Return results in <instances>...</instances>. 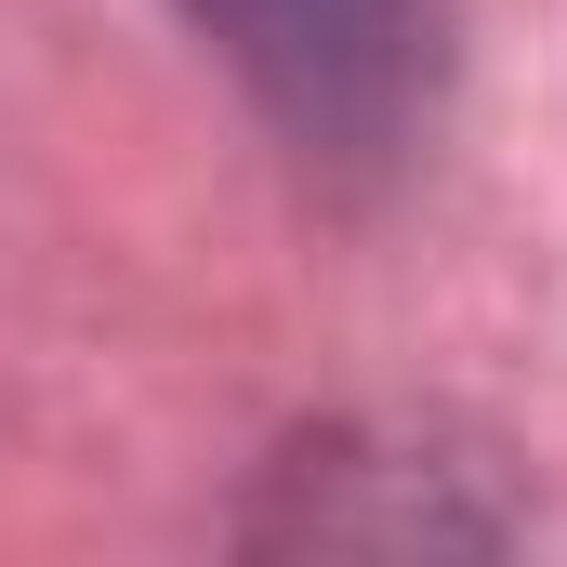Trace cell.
<instances>
[{"label":"cell","mask_w":567,"mask_h":567,"mask_svg":"<svg viewBox=\"0 0 567 567\" xmlns=\"http://www.w3.org/2000/svg\"><path fill=\"white\" fill-rule=\"evenodd\" d=\"M212 27V53L251 80V106L303 158H383L410 145L435 80L423 0H185Z\"/></svg>","instance_id":"cell-1"}]
</instances>
